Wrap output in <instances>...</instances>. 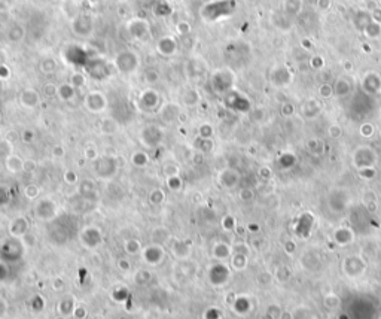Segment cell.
Here are the masks:
<instances>
[{
	"label": "cell",
	"mask_w": 381,
	"mask_h": 319,
	"mask_svg": "<svg viewBox=\"0 0 381 319\" xmlns=\"http://www.w3.org/2000/svg\"><path fill=\"white\" fill-rule=\"evenodd\" d=\"M77 94V89L70 83V82H64L58 86V97L63 101H71Z\"/></svg>",
	"instance_id": "18"
},
{
	"label": "cell",
	"mask_w": 381,
	"mask_h": 319,
	"mask_svg": "<svg viewBox=\"0 0 381 319\" xmlns=\"http://www.w3.org/2000/svg\"><path fill=\"white\" fill-rule=\"evenodd\" d=\"M124 250L128 253V255H137L140 253L143 249H141V244L137 239H128L124 241Z\"/></svg>",
	"instance_id": "21"
},
{
	"label": "cell",
	"mask_w": 381,
	"mask_h": 319,
	"mask_svg": "<svg viewBox=\"0 0 381 319\" xmlns=\"http://www.w3.org/2000/svg\"><path fill=\"white\" fill-rule=\"evenodd\" d=\"M80 241L85 247L88 249H95L101 244L103 241V234L97 227H86L80 233Z\"/></svg>",
	"instance_id": "8"
},
{
	"label": "cell",
	"mask_w": 381,
	"mask_h": 319,
	"mask_svg": "<svg viewBox=\"0 0 381 319\" xmlns=\"http://www.w3.org/2000/svg\"><path fill=\"white\" fill-rule=\"evenodd\" d=\"M64 180H65L67 183L73 185V183H76V182H77V176H76V173H74V171L68 170V171H65V174H64Z\"/></svg>",
	"instance_id": "34"
},
{
	"label": "cell",
	"mask_w": 381,
	"mask_h": 319,
	"mask_svg": "<svg viewBox=\"0 0 381 319\" xmlns=\"http://www.w3.org/2000/svg\"><path fill=\"white\" fill-rule=\"evenodd\" d=\"M61 152H63V151H61V146H57V148H54V151H52V154L57 155V157H61V155H63Z\"/></svg>",
	"instance_id": "40"
},
{
	"label": "cell",
	"mask_w": 381,
	"mask_h": 319,
	"mask_svg": "<svg viewBox=\"0 0 381 319\" xmlns=\"http://www.w3.org/2000/svg\"><path fill=\"white\" fill-rule=\"evenodd\" d=\"M57 67H58L57 60H55V58H51V57L43 58V60L40 61V64H39L40 72H42V73H45V75H51V73H54V72L57 70Z\"/></svg>",
	"instance_id": "20"
},
{
	"label": "cell",
	"mask_w": 381,
	"mask_h": 319,
	"mask_svg": "<svg viewBox=\"0 0 381 319\" xmlns=\"http://www.w3.org/2000/svg\"><path fill=\"white\" fill-rule=\"evenodd\" d=\"M12 154V143L4 137L0 139V158H7Z\"/></svg>",
	"instance_id": "29"
},
{
	"label": "cell",
	"mask_w": 381,
	"mask_h": 319,
	"mask_svg": "<svg viewBox=\"0 0 381 319\" xmlns=\"http://www.w3.org/2000/svg\"><path fill=\"white\" fill-rule=\"evenodd\" d=\"M33 137H34V133H33V131H30V130H25V131L21 134V139H22L24 142H31V140H33Z\"/></svg>",
	"instance_id": "37"
},
{
	"label": "cell",
	"mask_w": 381,
	"mask_h": 319,
	"mask_svg": "<svg viewBox=\"0 0 381 319\" xmlns=\"http://www.w3.org/2000/svg\"><path fill=\"white\" fill-rule=\"evenodd\" d=\"M170 239H171L170 231L167 228H164V227H158V228H155L152 231V243H155V244H161L162 246Z\"/></svg>",
	"instance_id": "19"
},
{
	"label": "cell",
	"mask_w": 381,
	"mask_h": 319,
	"mask_svg": "<svg viewBox=\"0 0 381 319\" xmlns=\"http://www.w3.org/2000/svg\"><path fill=\"white\" fill-rule=\"evenodd\" d=\"M6 61H7V54L0 48V66L6 64Z\"/></svg>",
	"instance_id": "39"
},
{
	"label": "cell",
	"mask_w": 381,
	"mask_h": 319,
	"mask_svg": "<svg viewBox=\"0 0 381 319\" xmlns=\"http://www.w3.org/2000/svg\"><path fill=\"white\" fill-rule=\"evenodd\" d=\"M161 106H162V98L158 94V91H155L153 88L144 89L140 94V97H138L137 107L141 112H144V113H149V112H153V110H159Z\"/></svg>",
	"instance_id": "2"
},
{
	"label": "cell",
	"mask_w": 381,
	"mask_h": 319,
	"mask_svg": "<svg viewBox=\"0 0 381 319\" xmlns=\"http://www.w3.org/2000/svg\"><path fill=\"white\" fill-rule=\"evenodd\" d=\"M24 161L19 155L16 154H10L7 158H4V165L10 173H19L24 170Z\"/></svg>",
	"instance_id": "16"
},
{
	"label": "cell",
	"mask_w": 381,
	"mask_h": 319,
	"mask_svg": "<svg viewBox=\"0 0 381 319\" xmlns=\"http://www.w3.org/2000/svg\"><path fill=\"white\" fill-rule=\"evenodd\" d=\"M147 198H149L150 204L159 206V204H162L164 200H165V192H164L162 189L156 188V189H152V191L149 192V197H147Z\"/></svg>",
	"instance_id": "24"
},
{
	"label": "cell",
	"mask_w": 381,
	"mask_h": 319,
	"mask_svg": "<svg viewBox=\"0 0 381 319\" xmlns=\"http://www.w3.org/2000/svg\"><path fill=\"white\" fill-rule=\"evenodd\" d=\"M36 168V162L34 161H24V170L25 171H33Z\"/></svg>",
	"instance_id": "38"
},
{
	"label": "cell",
	"mask_w": 381,
	"mask_h": 319,
	"mask_svg": "<svg viewBox=\"0 0 381 319\" xmlns=\"http://www.w3.org/2000/svg\"><path fill=\"white\" fill-rule=\"evenodd\" d=\"M74 309H76V306H74L73 300H71V298H68V297H67L65 300H63V301H61V304H60V312H61V315H63V316L73 313V312H74Z\"/></svg>",
	"instance_id": "25"
},
{
	"label": "cell",
	"mask_w": 381,
	"mask_h": 319,
	"mask_svg": "<svg viewBox=\"0 0 381 319\" xmlns=\"http://www.w3.org/2000/svg\"><path fill=\"white\" fill-rule=\"evenodd\" d=\"M19 103L27 109H34L40 103V92L34 88H24L18 97Z\"/></svg>",
	"instance_id": "9"
},
{
	"label": "cell",
	"mask_w": 381,
	"mask_h": 319,
	"mask_svg": "<svg viewBox=\"0 0 381 319\" xmlns=\"http://www.w3.org/2000/svg\"><path fill=\"white\" fill-rule=\"evenodd\" d=\"M10 76V70L6 64L0 66V79H7Z\"/></svg>",
	"instance_id": "35"
},
{
	"label": "cell",
	"mask_w": 381,
	"mask_h": 319,
	"mask_svg": "<svg viewBox=\"0 0 381 319\" xmlns=\"http://www.w3.org/2000/svg\"><path fill=\"white\" fill-rule=\"evenodd\" d=\"M10 246H12L10 241L4 243L3 247H1V255H3V258H6V259H9V261H13V259H16V258H19V255H21V243H19L18 239H16L13 247H10Z\"/></svg>",
	"instance_id": "17"
},
{
	"label": "cell",
	"mask_w": 381,
	"mask_h": 319,
	"mask_svg": "<svg viewBox=\"0 0 381 319\" xmlns=\"http://www.w3.org/2000/svg\"><path fill=\"white\" fill-rule=\"evenodd\" d=\"M34 213L40 221H54L57 216V204L51 198H42L37 201Z\"/></svg>",
	"instance_id": "6"
},
{
	"label": "cell",
	"mask_w": 381,
	"mask_h": 319,
	"mask_svg": "<svg viewBox=\"0 0 381 319\" xmlns=\"http://www.w3.org/2000/svg\"><path fill=\"white\" fill-rule=\"evenodd\" d=\"M180 100H182V104L186 106V107H192L195 104H198L199 101V92L195 89V88H185L183 92L180 94Z\"/></svg>",
	"instance_id": "15"
},
{
	"label": "cell",
	"mask_w": 381,
	"mask_h": 319,
	"mask_svg": "<svg viewBox=\"0 0 381 319\" xmlns=\"http://www.w3.org/2000/svg\"><path fill=\"white\" fill-rule=\"evenodd\" d=\"M143 79H144V82L147 85H155V83H158L161 80V73L156 69L149 67V69H146V72L143 75Z\"/></svg>",
	"instance_id": "22"
},
{
	"label": "cell",
	"mask_w": 381,
	"mask_h": 319,
	"mask_svg": "<svg viewBox=\"0 0 381 319\" xmlns=\"http://www.w3.org/2000/svg\"><path fill=\"white\" fill-rule=\"evenodd\" d=\"M70 83L77 89V88H82L85 83H86V76L83 73H73L71 78H70Z\"/></svg>",
	"instance_id": "27"
},
{
	"label": "cell",
	"mask_w": 381,
	"mask_h": 319,
	"mask_svg": "<svg viewBox=\"0 0 381 319\" xmlns=\"http://www.w3.org/2000/svg\"><path fill=\"white\" fill-rule=\"evenodd\" d=\"M162 122L165 124H173L176 121H179L180 115H182V106L177 103V101H168V103H164L161 106V109L158 110Z\"/></svg>",
	"instance_id": "7"
},
{
	"label": "cell",
	"mask_w": 381,
	"mask_h": 319,
	"mask_svg": "<svg viewBox=\"0 0 381 319\" xmlns=\"http://www.w3.org/2000/svg\"><path fill=\"white\" fill-rule=\"evenodd\" d=\"M119 265H121V268H125V270L129 268V264H128L125 259H121V261H119Z\"/></svg>",
	"instance_id": "41"
},
{
	"label": "cell",
	"mask_w": 381,
	"mask_h": 319,
	"mask_svg": "<svg viewBox=\"0 0 381 319\" xmlns=\"http://www.w3.org/2000/svg\"><path fill=\"white\" fill-rule=\"evenodd\" d=\"M94 168H95V173L98 174V177L110 179V177L115 176V173L118 170V164H116V160L113 157L103 155V157H98L95 160Z\"/></svg>",
	"instance_id": "5"
},
{
	"label": "cell",
	"mask_w": 381,
	"mask_h": 319,
	"mask_svg": "<svg viewBox=\"0 0 381 319\" xmlns=\"http://www.w3.org/2000/svg\"><path fill=\"white\" fill-rule=\"evenodd\" d=\"M156 51L162 57H173L177 52V43L176 39L171 36H164L156 43Z\"/></svg>",
	"instance_id": "11"
},
{
	"label": "cell",
	"mask_w": 381,
	"mask_h": 319,
	"mask_svg": "<svg viewBox=\"0 0 381 319\" xmlns=\"http://www.w3.org/2000/svg\"><path fill=\"white\" fill-rule=\"evenodd\" d=\"M83 106L91 113H101L107 107V97L101 91H89L83 98Z\"/></svg>",
	"instance_id": "4"
},
{
	"label": "cell",
	"mask_w": 381,
	"mask_h": 319,
	"mask_svg": "<svg viewBox=\"0 0 381 319\" xmlns=\"http://www.w3.org/2000/svg\"><path fill=\"white\" fill-rule=\"evenodd\" d=\"M213 255H214L216 258H219V259H223V258H226V256L229 255V247H228L226 244H223V243H219V244L214 246Z\"/></svg>",
	"instance_id": "28"
},
{
	"label": "cell",
	"mask_w": 381,
	"mask_h": 319,
	"mask_svg": "<svg viewBox=\"0 0 381 319\" xmlns=\"http://www.w3.org/2000/svg\"><path fill=\"white\" fill-rule=\"evenodd\" d=\"M98 130L104 136H112L119 131V122L112 116H104L98 122Z\"/></svg>",
	"instance_id": "13"
},
{
	"label": "cell",
	"mask_w": 381,
	"mask_h": 319,
	"mask_svg": "<svg viewBox=\"0 0 381 319\" xmlns=\"http://www.w3.org/2000/svg\"><path fill=\"white\" fill-rule=\"evenodd\" d=\"M138 64H140V57L135 51H131V49L121 51L113 58V67L122 75H131L132 72L137 70Z\"/></svg>",
	"instance_id": "1"
},
{
	"label": "cell",
	"mask_w": 381,
	"mask_h": 319,
	"mask_svg": "<svg viewBox=\"0 0 381 319\" xmlns=\"http://www.w3.org/2000/svg\"><path fill=\"white\" fill-rule=\"evenodd\" d=\"M57 319H65L64 316H60V318H57Z\"/></svg>",
	"instance_id": "42"
},
{
	"label": "cell",
	"mask_w": 381,
	"mask_h": 319,
	"mask_svg": "<svg viewBox=\"0 0 381 319\" xmlns=\"http://www.w3.org/2000/svg\"><path fill=\"white\" fill-rule=\"evenodd\" d=\"M171 252L179 259H186L190 253V246L185 240H173L171 243Z\"/></svg>",
	"instance_id": "14"
},
{
	"label": "cell",
	"mask_w": 381,
	"mask_h": 319,
	"mask_svg": "<svg viewBox=\"0 0 381 319\" xmlns=\"http://www.w3.org/2000/svg\"><path fill=\"white\" fill-rule=\"evenodd\" d=\"M42 94L48 98H52L54 95H58V86L52 82H46L42 88Z\"/></svg>",
	"instance_id": "26"
},
{
	"label": "cell",
	"mask_w": 381,
	"mask_h": 319,
	"mask_svg": "<svg viewBox=\"0 0 381 319\" xmlns=\"http://www.w3.org/2000/svg\"><path fill=\"white\" fill-rule=\"evenodd\" d=\"M28 228H30L28 221H27L24 216H16V218L10 222V225H9V231H10V234H12L15 239H22L27 233H30Z\"/></svg>",
	"instance_id": "12"
},
{
	"label": "cell",
	"mask_w": 381,
	"mask_h": 319,
	"mask_svg": "<svg viewBox=\"0 0 381 319\" xmlns=\"http://www.w3.org/2000/svg\"><path fill=\"white\" fill-rule=\"evenodd\" d=\"M162 139H164V131L156 124L144 125L140 131V140L147 148H156L162 142Z\"/></svg>",
	"instance_id": "3"
},
{
	"label": "cell",
	"mask_w": 381,
	"mask_h": 319,
	"mask_svg": "<svg viewBox=\"0 0 381 319\" xmlns=\"http://www.w3.org/2000/svg\"><path fill=\"white\" fill-rule=\"evenodd\" d=\"M24 194H25V197H27V198L34 200V198H37V197H39V194H40V188H39L37 185H34V183H30V185H27V186H25Z\"/></svg>",
	"instance_id": "30"
},
{
	"label": "cell",
	"mask_w": 381,
	"mask_h": 319,
	"mask_svg": "<svg viewBox=\"0 0 381 319\" xmlns=\"http://www.w3.org/2000/svg\"><path fill=\"white\" fill-rule=\"evenodd\" d=\"M73 315L76 316V319H82V318H85L86 310H85V307H76L74 312H73Z\"/></svg>",
	"instance_id": "36"
},
{
	"label": "cell",
	"mask_w": 381,
	"mask_h": 319,
	"mask_svg": "<svg viewBox=\"0 0 381 319\" xmlns=\"http://www.w3.org/2000/svg\"><path fill=\"white\" fill-rule=\"evenodd\" d=\"M167 185H168V188H170V189H173V191H179V189L182 188V179L179 177V174H176V176H170V177H167Z\"/></svg>",
	"instance_id": "31"
},
{
	"label": "cell",
	"mask_w": 381,
	"mask_h": 319,
	"mask_svg": "<svg viewBox=\"0 0 381 319\" xmlns=\"http://www.w3.org/2000/svg\"><path fill=\"white\" fill-rule=\"evenodd\" d=\"M85 158H86V160H91V161H95V160L98 158V151H97V148H95L94 145L85 148Z\"/></svg>",
	"instance_id": "33"
},
{
	"label": "cell",
	"mask_w": 381,
	"mask_h": 319,
	"mask_svg": "<svg viewBox=\"0 0 381 319\" xmlns=\"http://www.w3.org/2000/svg\"><path fill=\"white\" fill-rule=\"evenodd\" d=\"M141 253H143L144 261H146L147 264H152V265L159 264V262L162 261V258H164V249H162V246H161V244H155V243L146 246V247L141 250Z\"/></svg>",
	"instance_id": "10"
},
{
	"label": "cell",
	"mask_w": 381,
	"mask_h": 319,
	"mask_svg": "<svg viewBox=\"0 0 381 319\" xmlns=\"http://www.w3.org/2000/svg\"><path fill=\"white\" fill-rule=\"evenodd\" d=\"M131 162H132L135 167H146L147 162H149V157H147V154L143 152V151H135V152H132V155H131Z\"/></svg>",
	"instance_id": "23"
},
{
	"label": "cell",
	"mask_w": 381,
	"mask_h": 319,
	"mask_svg": "<svg viewBox=\"0 0 381 319\" xmlns=\"http://www.w3.org/2000/svg\"><path fill=\"white\" fill-rule=\"evenodd\" d=\"M211 133H213V128H211L207 122H202V124L198 127V134H199V137H202V139H208V137L211 136Z\"/></svg>",
	"instance_id": "32"
}]
</instances>
